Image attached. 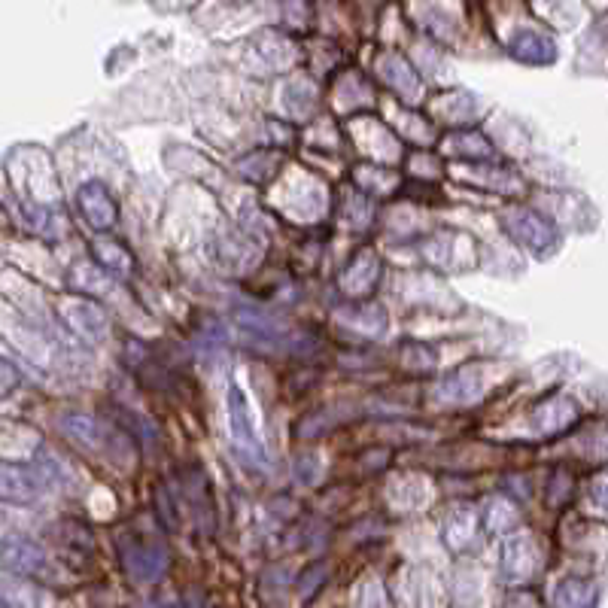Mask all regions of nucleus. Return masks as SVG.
I'll return each mask as SVG.
<instances>
[{"instance_id":"9","label":"nucleus","mask_w":608,"mask_h":608,"mask_svg":"<svg viewBox=\"0 0 608 608\" xmlns=\"http://www.w3.org/2000/svg\"><path fill=\"white\" fill-rule=\"evenodd\" d=\"M380 259L371 253V250H362L344 271H341V277H338V283H341V292H347V295H353V298H362V295H371L374 292V286H377V280H380Z\"/></svg>"},{"instance_id":"7","label":"nucleus","mask_w":608,"mask_h":608,"mask_svg":"<svg viewBox=\"0 0 608 608\" xmlns=\"http://www.w3.org/2000/svg\"><path fill=\"white\" fill-rule=\"evenodd\" d=\"M40 490L43 484L34 469L0 460V499L13 505H31L40 496Z\"/></svg>"},{"instance_id":"19","label":"nucleus","mask_w":608,"mask_h":608,"mask_svg":"<svg viewBox=\"0 0 608 608\" xmlns=\"http://www.w3.org/2000/svg\"><path fill=\"white\" fill-rule=\"evenodd\" d=\"M259 52L268 58V64H271L274 70L286 67V64L295 58V46H292L286 37H280L277 31H265V34L259 37Z\"/></svg>"},{"instance_id":"8","label":"nucleus","mask_w":608,"mask_h":608,"mask_svg":"<svg viewBox=\"0 0 608 608\" xmlns=\"http://www.w3.org/2000/svg\"><path fill=\"white\" fill-rule=\"evenodd\" d=\"M64 320L67 326L86 338V341H104L107 332H110V320L107 314L98 308V304H92V298H80V301H70L64 308Z\"/></svg>"},{"instance_id":"11","label":"nucleus","mask_w":608,"mask_h":608,"mask_svg":"<svg viewBox=\"0 0 608 608\" xmlns=\"http://www.w3.org/2000/svg\"><path fill=\"white\" fill-rule=\"evenodd\" d=\"M508 52L523 64H551L557 58L554 40L539 31H517L508 40Z\"/></svg>"},{"instance_id":"20","label":"nucleus","mask_w":608,"mask_h":608,"mask_svg":"<svg viewBox=\"0 0 608 608\" xmlns=\"http://www.w3.org/2000/svg\"><path fill=\"white\" fill-rule=\"evenodd\" d=\"M481 520H484L487 532H505V529H511L517 523V514H514V508L505 499H490L484 505Z\"/></svg>"},{"instance_id":"14","label":"nucleus","mask_w":608,"mask_h":608,"mask_svg":"<svg viewBox=\"0 0 608 608\" xmlns=\"http://www.w3.org/2000/svg\"><path fill=\"white\" fill-rule=\"evenodd\" d=\"M70 289L86 292V295H104L113 286V274L107 268H101L98 262H76L67 274Z\"/></svg>"},{"instance_id":"10","label":"nucleus","mask_w":608,"mask_h":608,"mask_svg":"<svg viewBox=\"0 0 608 608\" xmlns=\"http://www.w3.org/2000/svg\"><path fill=\"white\" fill-rule=\"evenodd\" d=\"M380 76H384V83L399 92L402 98L408 101H417L420 98V76L417 70L411 67V61L399 52H387V55H380Z\"/></svg>"},{"instance_id":"12","label":"nucleus","mask_w":608,"mask_h":608,"mask_svg":"<svg viewBox=\"0 0 608 608\" xmlns=\"http://www.w3.org/2000/svg\"><path fill=\"white\" fill-rule=\"evenodd\" d=\"M61 426L70 441H76L86 450H104L107 441L113 438L110 429H104L101 420H95L92 414H67V417H61Z\"/></svg>"},{"instance_id":"5","label":"nucleus","mask_w":608,"mask_h":608,"mask_svg":"<svg viewBox=\"0 0 608 608\" xmlns=\"http://www.w3.org/2000/svg\"><path fill=\"white\" fill-rule=\"evenodd\" d=\"M76 204H80L86 222L92 228H98V232H107V228H113L116 219H119V207H116L110 189L104 183H98V180L80 186V192H76Z\"/></svg>"},{"instance_id":"23","label":"nucleus","mask_w":608,"mask_h":608,"mask_svg":"<svg viewBox=\"0 0 608 608\" xmlns=\"http://www.w3.org/2000/svg\"><path fill=\"white\" fill-rule=\"evenodd\" d=\"M356 608H390L384 587H380L377 581H365V584L356 590Z\"/></svg>"},{"instance_id":"1","label":"nucleus","mask_w":608,"mask_h":608,"mask_svg":"<svg viewBox=\"0 0 608 608\" xmlns=\"http://www.w3.org/2000/svg\"><path fill=\"white\" fill-rule=\"evenodd\" d=\"M228 423H232V444L238 450V456L253 466V469H268V450L262 444L253 408L247 402V393L238 387V380L228 387Z\"/></svg>"},{"instance_id":"17","label":"nucleus","mask_w":608,"mask_h":608,"mask_svg":"<svg viewBox=\"0 0 608 608\" xmlns=\"http://www.w3.org/2000/svg\"><path fill=\"white\" fill-rule=\"evenodd\" d=\"M575 417H578V408L569 399H563V396L548 399L545 405L536 408V426L545 429V432H557V429L569 426Z\"/></svg>"},{"instance_id":"13","label":"nucleus","mask_w":608,"mask_h":608,"mask_svg":"<svg viewBox=\"0 0 608 608\" xmlns=\"http://www.w3.org/2000/svg\"><path fill=\"white\" fill-rule=\"evenodd\" d=\"M475 539H478V517H475V511L466 508V505L453 508L450 517H447V523H444V545L450 551L460 554V551L472 548Z\"/></svg>"},{"instance_id":"22","label":"nucleus","mask_w":608,"mask_h":608,"mask_svg":"<svg viewBox=\"0 0 608 608\" xmlns=\"http://www.w3.org/2000/svg\"><path fill=\"white\" fill-rule=\"evenodd\" d=\"M402 353H405V368L411 371H432L435 368V350L420 344V341H405L402 344Z\"/></svg>"},{"instance_id":"4","label":"nucleus","mask_w":608,"mask_h":608,"mask_svg":"<svg viewBox=\"0 0 608 608\" xmlns=\"http://www.w3.org/2000/svg\"><path fill=\"white\" fill-rule=\"evenodd\" d=\"M0 569L22 578H34L46 572V554L37 542L25 536H7L0 539Z\"/></svg>"},{"instance_id":"6","label":"nucleus","mask_w":608,"mask_h":608,"mask_svg":"<svg viewBox=\"0 0 608 608\" xmlns=\"http://www.w3.org/2000/svg\"><path fill=\"white\" fill-rule=\"evenodd\" d=\"M481 393H484V384H481L478 365H463V368L450 371L435 390L438 402H444V405H472L481 399Z\"/></svg>"},{"instance_id":"24","label":"nucleus","mask_w":608,"mask_h":608,"mask_svg":"<svg viewBox=\"0 0 608 608\" xmlns=\"http://www.w3.org/2000/svg\"><path fill=\"white\" fill-rule=\"evenodd\" d=\"M453 149L460 152V156H466V152H472L475 159H490L493 156V146L490 143H484V137H478V134H463V137H456V143H453Z\"/></svg>"},{"instance_id":"3","label":"nucleus","mask_w":608,"mask_h":608,"mask_svg":"<svg viewBox=\"0 0 608 608\" xmlns=\"http://www.w3.org/2000/svg\"><path fill=\"white\" fill-rule=\"evenodd\" d=\"M502 222H505V228H508V235H511L517 244L529 247L532 253H545V250L557 241L554 225H551L545 216H539L536 210H508V213L502 216Z\"/></svg>"},{"instance_id":"25","label":"nucleus","mask_w":608,"mask_h":608,"mask_svg":"<svg viewBox=\"0 0 608 608\" xmlns=\"http://www.w3.org/2000/svg\"><path fill=\"white\" fill-rule=\"evenodd\" d=\"M19 387V371L13 362L0 359V396H10Z\"/></svg>"},{"instance_id":"16","label":"nucleus","mask_w":608,"mask_h":608,"mask_svg":"<svg viewBox=\"0 0 608 608\" xmlns=\"http://www.w3.org/2000/svg\"><path fill=\"white\" fill-rule=\"evenodd\" d=\"M92 253H95L98 265H101V268H107L113 277H128V274H131V268H134L131 253H128V250H125L119 241H113V238H101V241H95Z\"/></svg>"},{"instance_id":"27","label":"nucleus","mask_w":608,"mask_h":608,"mask_svg":"<svg viewBox=\"0 0 608 608\" xmlns=\"http://www.w3.org/2000/svg\"><path fill=\"white\" fill-rule=\"evenodd\" d=\"M0 608H7V605H4V602H0Z\"/></svg>"},{"instance_id":"26","label":"nucleus","mask_w":608,"mask_h":608,"mask_svg":"<svg viewBox=\"0 0 608 608\" xmlns=\"http://www.w3.org/2000/svg\"><path fill=\"white\" fill-rule=\"evenodd\" d=\"M225 4H247V0H225Z\"/></svg>"},{"instance_id":"2","label":"nucleus","mask_w":608,"mask_h":608,"mask_svg":"<svg viewBox=\"0 0 608 608\" xmlns=\"http://www.w3.org/2000/svg\"><path fill=\"white\" fill-rule=\"evenodd\" d=\"M119 560L134 581H156L168 569V551L143 539H122Z\"/></svg>"},{"instance_id":"21","label":"nucleus","mask_w":608,"mask_h":608,"mask_svg":"<svg viewBox=\"0 0 608 608\" xmlns=\"http://www.w3.org/2000/svg\"><path fill=\"white\" fill-rule=\"evenodd\" d=\"M593 602V590L581 581H566L557 590V605L560 608H590Z\"/></svg>"},{"instance_id":"15","label":"nucleus","mask_w":608,"mask_h":608,"mask_svg":"<svg viewBox=\"0 0 608 608\" xmlns=\"http://www.w3.org/2000/svg\"><path fill=\"white\" fill-rule=\"evenodd\" d=\"M532 572V545L526 536H514L502 545V575L508 581H523Z\"/></svg>"},{"instance_id":"18","label":"nucleus","mask_w":608,"mask_h":608,"mask_svg":"<svg viewBox=\"0 0 608 608\" xmlns=\"http://www.w3.org/2000/svg\"><path fill=\"white\" fill-rule=\"evenodd\" d=\"M283 107L304 119V116H311L314 107H317V95H314V86H308V80H292L289 83V92L283 95Z\"/></svg>"}]
</instances>
